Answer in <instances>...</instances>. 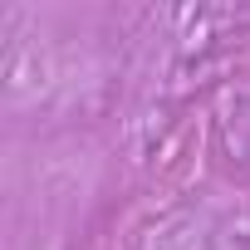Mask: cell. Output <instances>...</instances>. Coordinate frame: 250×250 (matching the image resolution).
I'll return each instance as SVG.
<instances>
[]
</instances>
